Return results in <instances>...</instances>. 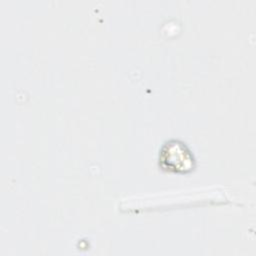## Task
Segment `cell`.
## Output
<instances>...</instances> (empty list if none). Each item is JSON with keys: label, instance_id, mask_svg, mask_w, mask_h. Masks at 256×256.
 <instances>
[{"label": "cell", "instance_id": "obj_1", "mask_svg": "<svg viewBox=\"0 0 256 256\" xmlns=\"http://www.w3.org/2000/svg\"><path fill=\"white\" fill-rule=\"evenodd\" d=\"M159 165L167 171L186 173L194 168L195 159L185 143L170 140L160 150Z\"/></svg>", "mask_w": 256, "mask_h": 256}]
</instances>
